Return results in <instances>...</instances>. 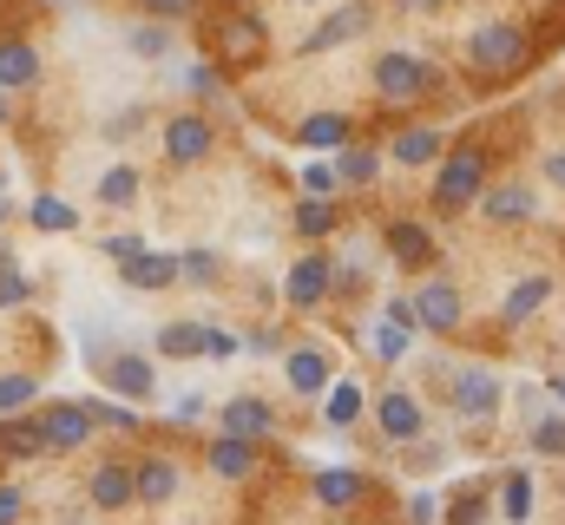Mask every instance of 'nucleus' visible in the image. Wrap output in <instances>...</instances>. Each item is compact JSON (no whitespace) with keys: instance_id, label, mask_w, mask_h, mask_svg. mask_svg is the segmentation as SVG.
Wrapping results in <instances>:
<instances>
[{"instance_id":"24","label":"nucleus","mask_w":565,"mask_h":525,"mask_svg":"<svg viewBox=\"0 0 565 525\" xmlns=\"http://www.w3.org/2000/svg\"><path fill=\"white\" fill-rule=\"evenodd\" d=\"M546 302H553V276H526V282H513V289H507L500 322H507V329H520V322H533Z\"/></svg>"},{"instance_id":"47","label":"nucleus","mask_w":565,"mask_h":525,"mask_svg":"<svg viewBox=\"0 0 565 525\" xmlns=\"http://www.w3.org/2000/svg\"><path fill=\"white\" fill-rule=\"evenodd\" d=\"M26 519V493L20 486H0V525H20Z\"/></svg>"},{"instance_id":"23","label":"nucleus","mask_w":565,"mask_h":525,"mask_svg":"<svg viewBox=\"0 0 565 525\" xmlns=\"http://www.w3.org/2000/svg\"><path fill=\"white\" fill-rule=\"evenodd\" d=\"M480 217L487 224H526L533 217V191L526 184H487L480 191Z\"/></svg>"},{"instance_id":"29","label":"nucleus","mask_w":565,"mask_h":525,"mask_svg":"<svg viewBox=\"0 0 565 525\" xmlns=\"http://www.w3.org/2000/svg\"><path fill=\"white\" fill-rule=\"evenodd\" d=\"M388 158H395V164H408V171H422V164L447 158V151H440V131H434V126H408V131H395Z\"/></svg>"},{"instance_id":"9","label":"nucleus","mask_w":565,"mask_h":525,"mask_svg":"<svg viewBox=\"0 0 565 525\" xmlns=\"http://www.w3.org/2000/svg\"><path fill=\"white\" fill-rule=\"evenodd\" d=\"M40 427H46V453H79V447L99 433V420H93L86 400H53V407L40 414Z\"/></svg>"},{"instance_id":"26","label":"nucleus","mask_w":565,"mask_h":525,"mask_svg":"<svg viewBox=\"0 0 565 525\" xmlns=\"http://www.w3.org/2000/svg\"><path fill=\"white\" fill-rule=\"evenodd\" d=\"M382 158H388V151H375V144H355V138H349V144L335 151V178H342L349 191H369V184L382 178Z\"/></svg>"},{"instance_id":"20","label":"nucleus","mask_w":565,"mask_h":525,"mask_svg":"<svg viewBox=\"0 0 565 525\" xmlns=\"http://www.w3.org/2000/svg\"><path fill=\"white\" fill-rule=\"evenodd\" d=\"M382 244H388V262H402V269H427V262L440 257V250H434V237H427L415 217H395V224L382 231Z\"/></svg>"},{"instance_id":"55","label":"nucleus","mask_w":565,"mask_h":525,"mask_svg":"<svg viewBox=\"0 0 565 525\" xmlns=\"http://www.w3.org/2000/svg\"><path fill=\"white\" fill-rule=\"evenodd\" d=\"M0 224H7V184H0Z\"/></svg>"},{"instance_id":"34","label":"nucleus","mask_w":565,"mask_h":525,"mask_svg":"<svg viewBox=\"0 0 565 525\" xmlns=\"http://www.w3.org/2000/svg\"><path fill=\"white\" fill-rule=\"evenodd\" d=\"M355 414H362V382H335V388L322 394V420L342 433V427H355Z\"/></svg>"},{"instance_id":"2","label":"nucleus","mask_w":565,"mask_h":525,"mask_svg":"<svg viewBox=\"0 0 565 525\" xmlns=\"http://www.w3.org/2000/svg\"><path fill=\"white\" fill-rule=\"evenodd\" d=\"M375 93H382V106H415L427 99L434 86H440V73L427 66L422 53H408V46H388V53H375Z\"/></svg>"},{"instance_id":"10","label":"nucleus","mask_w":565,"mask_h":525,"mask_svg":"<svg viewBox=\"0 0 565 525\" xmlns=\"http://www.w3.org/2000/svg\"><path fill=\"white\" fill-rule=\"evenodd\" d=\"M415 322H422L427 335H454L467 322V302H460V289L447 276H427L422 289H415Z\"/></svg>"},{"instance_id":"59","label":"nucleus","mask_w":565,"mask_h":525,"mask_svg":"<svg viewBox=\"0 0 565 525\" xmlns=\"http://www.w3.org/2000/svg\"><path fill=\"white\" fill-rule=\"evenodd\" d=\"M139 7H145V0H139Z\"/></svg>"},{"instance_id":"16","label":"nucleus","mask_w":565,"mask_h":525,"mask_svg":"<svg viewBox=\"0 0 565 525\" xmlns=\"http://www.w3.org/2000/svg\"><path fill=\"white\" fill-rule=\"evenodd\" d=\"M86 500H93L99 513H126V506H139V480H132V467H126V460H99V467L86 473Z\"/></svg>"},{"instance_id":"32","label":"nucleus","mask_w":565,"mask_h":525,"mask_svg":"<svg viewBox=\"0 0 565 525\" xmlns=\"http://www.w3.org/2000/svg\"><path fill=\"white\" fill-rule=\"evenodd\" d=\"M500 519H507V525L533 519V473H526V467H513V473L500 480Z\"/></svg>"},{"instance_id":"45","label":"nucleus","mask_w":565,"mask_h":525,"mask_svg":"<svg viewBox=\"0 0 565 525\" xmlns=\"http://www.w3.org/2000/svg\"><path fill=\"white\" fill-rule=\"evenodd\" d=\"M198 7H204V0H145V13H151V20H171V26H178V20H191Z\"/></svg>"},{"instance_id":"53","label":"nucleus","mask_w":565,"mask_h":525,"mask_svg":"<svg viewBox=\"0 0 565 525\" xmlns=\"http://www.w3.org/2000/svg\"><path fill=\"white\" fill-rule=\"evenodd\" d=\"M546 394H553V400H565V375H553V382H546Z\"/></svg>"},{"instance_id":"31","label":"nucleus","mask_w":565,"mask_h":525,"mask_svg":"<svg viewBox=\"0 0 565 525\" xmlns=\"http://www.w3.org/2000/svg\"><path fill=\"white\" fill-rule=\"evenodd\" d=\"M93 191H99V204H106V211H126V204H132V197L145 191V178L132 171V164H106Z\"/></svg>"},{"instance_id":"36","label":"nucleus","mask_w":565,"mask_h":525,"mask_svg":"<svg viewBox=\"0 0 565 525\" xmlns=\"http://www.w3.org/2000/svg\"><path fill=\"white\" fill-rule=\"evenodd\" d=\"M33 400H40V375H26V368H7L0 375V420L7 414H26Z\"/></svg>"},{"instance_id":"35","label":"nucleus","mask_w":565,"mask_h":525,"mask_svg":"<svg viewBox=\"0 0 565 525\" xmlns=\"http://www.w3.org/2000/svg\"><path fill=\"white\" fill-rule=\"evenodd\" d=\"M178 86H184V93H198V99H217V106H231V86H224V73H217L211 60H191V66L178 73Z\"/></svg>"},{"instance_id":"57","label":"nucleus","mask_w":565,"mask_h":525,"mask_svg":"<svg viewBox=\"0 0 565 525\" xmlns=\"http://www.w3.org/2000/svg\"><path fill=\"white\" fill-rule=\"evenodd\" d=\"M46 7H66V0H46Z\"/></svg>"},{"instance_id":"38","label":"nucleus","mask_w":565,"mask_h":525,"mask_svg":"<svg viewBox=\"0 0 565 525\" xmlns=\"http://www.w3.org/2000/svg\"><path fill=\"white\" fill-rule=\"evenodd\" d=\"M20 302H33V282L20 276V257L0 250V309H20Z\"/></svg>"},{"instance_id":"33","label":"nucleus","mask_w":565,"mask_h":525,"mask_svg":"<svg viewBox=\"0 0 565 525\" xmlns=\"http://www.w3.org/2000/svg\"><path fill=\"white\" fill-rule=\"evenodd\" d=\"M369 349L395 368V362H408V349H415V329H402L395 315H375V329H369Z\"/></svg>"},{"instance_id":"5","label":"nucleus","mask_w":565,"mask_h":525,"mask_svg":"<svg viewBox=\"0 0 565 525\" xmlns=\"http://www.w3.org/2000/svg\"><path fill=\"white\" fill-rule=\"evenodd\" d=\"M211 151H217V126H211L204 113H178V119H164V164H171V171H198Z\"/></svg>"},{"instance_id":"41","label":"nucleus","mask_w":565,"mask_h":525,"mask_svg":"<svg viewBox=\"0 0 565 525\" xmlns=\"http://www.w3.org/2000/svg\"><path fill=\"white\" fill-rule=\"evenodd\" d=\"M86 407H93V420L113 427V433H132V427H139V407H132V400H126V407H119V400H86Z\"/></svg>"},{"instance_id":"15","label":"nucleus","mask_w":565,"mask_h":525,"mask_svg":"<svg viewBox=\"0 0 565 525\" xmlns=\"http://www.w3.org/2000/svg\"><path fill=\"white\" fill-rule=\"evenodd\" d=\"M106 388H119L132 407H145V400H158V368H151V355H106L99 368H93Z\"/></svg>"},{"instance_id":"44","label":"nucleus","mask_w":565,"mask_h":525,"mask_svg":"<svg viewBox=\"0 0 565 525\" xmlns=\"http://www.w3.org/2000/svg\"><path fill=\"white\" fill-rule=\"evenodd\" d=\"M237 349H244V342H237L231 329H211V322H204V355H211V362H231Z\"/></svg>"},{"instance_id":"40","label":"nucleus","mask_w":565,"mask_h":525,"mask_svg":"<svg viewBox=\"0 0 565 525\" xmlns=\"http://www.w3.org/2000/svg\"><path fill=\"white\" fill-rule=\"evenodd\" d=\"M178 276L184 282H217L224 276V257L217 250H178Z\"/></svg>"},{"instance_id":"52","label":"nucleus","mask_w":565,"mask_h":525,"mask_svg":"<svg viewBox=\"0 0 565 525\" xmlns=\"http://www.w3.org/2000/svg\"><path fill=\"white\" fill-rule=\"evenodd\" d=\"M0 126H13V93H0Z\"/></svg>"},{"instance_id":"43","label":"nucleus","mask_w":565,"mask_h":525,"mask_svg":"<svg viewBox=\"0 0 565 525\" xmlns=\"http://www.w3.org/2000/svg\"><path fill=\"white\" fill-rule=\"evenodd\" d=\"M204 414H211V400L191 388V394H178L171 400V427H204Z\"/></svg>"},{"instance_id":"39","label":"nucleus","mask_w":565,"mask_h":525,"mask_svg":"<svg viewBox=\"0 0 565 525\" xmlns=\"http://www.w3.org/2000/svg\"><path fill=\"white\" fill-rule=\"evenodd\" d=\"M342 178H335V158H309L302 164V197H335Z\"/></svg>"},{"instance_id":"7","label":"nucleus","mask_w":565,"mask_h":525,"mask_svg":"<svg viewBox=\"0 0 565 525\" xmlns=\"http://www.w3.org/2000/svg\"><path fill=\"white\" fill-rule=\"evenodd\" d=\"M329 296H335V257L329 250H302L289 262V276H282V302L289 309H316Z\"/></svg>"},{"instance_id":"22","label":"nucleus","mask_w":565,"mask_h":525,"mask_svg":"<svg viewBox=\"0 0 565 525\" xmlns=\"http://www.w3.org/2000/svg\"><path fill=\"white\" fill-rule=\"evenodd\" d=\"M40 453H46L40 414H7L0 420V460H40Z\"/></svg>"},{"instance_id":"19","label":"nucleus","mask_w":565,"mask_h":525,"mask_svg":"<svg viewBox=\"0 0 565 525\" xmlns=\"http://www.w3.org/2000/svg\"><path fill=\"white\" fill-rule=\"evenodd\" d=\"M119 282H126V289H151V296H158V289L184 282V276H178V257H171V250H151V244H145L139 257L119 262Z\"/></svg>"},{"instance_id":"3","label":"nucleus","mask_w":565,"mask_h":525,"mask_svg":"<svg viewBox=\"0 0 565 525\" xmlns=\"http://www.w3.org/2000/svg\"><path fill=\"white\" fill-rule=\"evenodd\" d=\"M526 53H533V40H526L513 20H487V26H473V40H467V66H473V73H487V79L520 73V66H526Z\"/></svg>"},{"instance_id":"28","label":"nucleus","mask_w":565,"mask_h":525,"mask_svg":"<svg viewBox=\"0 0 565 525\" xmlns=\"http://www.w3.org/2000/svg\"><path fill=\"white\" fill-rule=\"evenodd\" d=\"M151 349H158L164 362H184V355H204V315H184V322H164V329L151 335Z\"/></svg>"},{"instance_id":"58","label":"nucleus","mask_w":565,"mask_h":525,"mask_svg":"<svg viewBox=\"0 0 565 525\" xmlns=\"http://www.w3.org/2000/svg\"><path fill=\"white\" fill-rule=\"evenodd\" d=\"M231 7H244V0H231Z\"/></svg>"},{"instance_id":"4","label":"nucleus","mask_w":565,"mask_h":525,"mask_svg":"<svg viewBox=\"0 0 565 525\" xmlns=\"http://www.w3.org/2000/svg\"><path fill=\"white\" fill-rule=\"evenodd\" d=\"M264 40H270V26H264L257 7H224L217 26H211V53H217L224 66H250V60L264 53Z\"/></svg>"},{"instance_id":"8","label":"nucleus","mask_w":565,"mask_h":525,"mask_svg":"<svg viewBox=\"0 0 565 525\" xmlns=\"http://www.w3.org/2000/svg\"><path fill=\"white\" fill-rule=\"evenodd\" d=\"M282 382L302 394V400H322V394L335 388V362H329V349H322V342H296V349H282Z\"/></svg>"},{"instance_id":"12","label":"nucleus","mask_w":565,"mask_h":525,"mask_svg":"<svg viewBox=\"0 0 565 525\" xmlns=\"http://www.w3.org/2000/svg\"><path fill=\"white\" fill-rule=\"evenodd\" d=\"M217 433H231V440H270L277 433V407L264 400V394H237V400H224L217 407Z\"/></svg>"},{"instance_id":"13","label":"nucleus","mask_w":565,"mask_h":525,"mask_svg":"<svg viewBox=\"0 0 565 525\" xmlns=\"http://www.w3.org/2000/svg\"><path fill=\"white\" fill-rule=\"evenodd\" d=\"M375 427H382V440L388 447H415L427 433V414H422V400L408 388H388L382 400H375Z\"/></svg>"},{"instance_id":"50","label":"nucleus","mask_w":565,"mask_h":525,"mask_svg":"<svg viewBox=\"0 0 565 525\" xmlns=\"http://www.w3.org/2000/svg\"><path fill=\"white\" fill-rule=\"evenodd\" d=\"M434 513H440L434 493H415V500H408V525H434Z\"/></svg>"},{"instance_id":"37","label":"nucleus","mask_w":565,"mask_h":525,"mask_svg":"<svg viewBox=\"0 0 565 525\" xmlns=\"http://www.w3.org/2000/svg\"><path fill=\"white\" fill-rule=\"evenodd\" d=\"M335 224H342L335 197H302V204H296V231H302V237H329Z\"/></svg>"},{"instance_id":"48","label":"nucleus","mask_w":565,"mask_h":525,"mask_svg":"<svg viewBox=\"0 0 565 525\" xmlns=\"http://www.w3.org/2000/svg\"><path fill=\"white\" fill-rule=\"evenodd\" d=\"M139 250H145V237H99V257H113V262L139 257Z\"/></svg>"},{"instance_id":"14","label":"nucleus","mask_w":565,"mask_h":525,"mask_svg":"<svg viewBox=\"0 0 565 525\" xmlns=\"http://www.w3.org/2000/svg\"><path fill=\"white\" fill-rule=\"evenodd\" d=\"M309 500L322 513H349L369 500V473L362 467H322V473H309Z\"/></svg>"},{"instance_id":"56","label":"nucleus","mask_w":565,"mask_h":525,"mask_svg":"<svg viewBox=\"0 0 565 525\" xmlns=\"http://www.w3.org/2000/svg\"><path fill=\"white\" fill-rule=\"evenodd\" d=\"M296 7H316V0H296Z\"/></svg>"},{"instance_id":"11","label":"nucleus","mask_w":565,"mask_h":525,"mask_svg":"<svg viewBox=\"0 0 565 525\" xmlns=\"http://www.w3.org/2000/svg\"><path fill=\"white\" fill-rule=\"evenodd\" d=\"M369 20H375V7H369V0H342L322 26H309V33H302V53H335V46L362 40V33H369Z\"/></svg>"},{"instance_id":"42","label":"nucleus","mask_w":565,"mask_h":525,"mask_svg":"<svg viewBox=\"0 0 565 525\" xmlns=\"http://www.w3.org/2000/svg\"><path fill=\"white\" fill-rule=\"evenodd\" d=\"M526 433H533V447H540V453H565V414H540Z\"/></svg>"},{"instance_id":"30","label":"nucleus","mask_w":565,"mask_h":525,"mask_svg":"<svg viewBox=\"0 0 565 525\" xmlns=\"http://www.w3.org/2000/svg\"><path fill=\"white\" fill-rule=\"evenodd\" d=\"M296 138H302L309 151H342V144L355 138V126H349L342 113H309V119L296 126Z\"/></svg>"},{"instance_id":"6","label":"nucleus","mask_w":565,"mask_h":525,"mask_svg":"<svg viewBox=\"0 0 565 525\" xmlns=\"http://www.w3.org/2000/svg\"><path fill=\"white\" fill-rule=\"evenodd\" d=\"M447 400H454V414L460 420H493L500 414V400H507V388H500V375L493 368H454L447 375Z\"/></svg>"},{"instance_id":"46","label":"nucleus","mask_w":565,"mask_h":525,"mask_svg":"<svg viewBox=\"0 0 565 525\" xmlns=\"http://www.w3.org/2000/svg\"><path fill=\"white\" fill-rule=\"evenodd\" d=\"M447 525H487V500H480V493H473V500H454Z\"/></svg>"},{"instance_id":"27","label":"nucleus","mask_w":565,"mask_h":525,"mask_svg":"<svg viewBox=\"0 0 565 525\" xmlns=\"http://www.w3.org/2000/svg\"><path fill=\"white\" fill-rule=\"evenodd\" d=\"M26 224H33L40 237H73V231H79V211H73L66 197H53V191H40V197L26 204Z\"/></svg>"},{"instance_id":"17","label":"nucleus","mask_w":565,"mask_h":525,"mask_svg":"<svg viewBox=\"0 0 565 525\" xmlns=\"http://www.w3.org/2000/svg\"><path fill=\"white\" fill-rule=\"evenodd\" d=\"M204 473H217L224 486L257 480V473H264V467H257V440H231V433H217V440L204 447Z\"/></svg>"},{"instance_id":"1","label":"nucleus","mask_w":565,"mask_h":525,"mask_svg":"<svg viewBox=\"0 0 565 525\" xmlns=\"http://www.w3.org/2000/svg\"><path fill=\"white\" fill-rule=\"evenodd\" d=\"M480 191H487V151L480 144H454L440 158V171H434V211L440 217H460V211L480 204Z\"/></svg>"},{"instance_id":"51","label":"nucleus","mask_w":565,"mask_h":525,"mask_svg":"<svg viewBox=\"0 0 565 525\" xmlns=\"http://www.w3.org/2000/svg\"><path fill=\"white\" fill-rule=\"evenodd\" d=\"M546 178L565 191V151H546Z\"/></svg>"},{"instance_id":"25","label":"nucleus","mask_w":565,"mask_h":525,"mask_svg":"<svg viewBox=\"0 0 565 525\" xmlns=\"http://www.w3.org/2000/svg\"><path fill=\"white\" fill-rule=\"evenodd\" d=\"M126 53H132V60H151V66H158V60H171V53H178L171 20H151V13L132 20V26H126Z\"/></svg>"},{"instance_id":"18","label":"nucleus","mask_w":565,"mask_h":525,"mask_svg":"<svg viewBox=\"0 0 565 525\" xmlns=\"http://www.w3.org/2000/svg\"><path fill=\"white\" fill-rule=\"evenodd\" d=\"M132 480H139V506H171L178 486H184V467L171 453H145L139 467H132Z\"/></svg>"},{"instance_id":"21","label":"nucleus","mask_w":565,"mask_h":525,"mask_svg":"<svg viewBox=\"0 0 565 525\" xmlns=\"http://www.w3.org/2000/svg\"><path fill=\"white\" fill-rule=\"evenodd\" d=\"M40 46L33 40H0V93H26V86H40Z\"/></svg>"},{"instance_id":"49","label":"nucleus","mask_w":565,"mask_h":525,"mask_svg":"<svg viewBox=\"0 0 565 525\" xmlns=\"http://www.w3.org/2000/svg\"><path fill=\"white\" fill-rule=\"evenodd\" d=\"M244 349H250V355H277L282 335H277V329H250V335H244Z\"/></svg>"},{"instance_id":"54","label":"nucleus","mask_w":565,"mask_h":525,"mask_svg":"<svg viewBox=\"0 0 565 525\" xmlns=\"http://www.w3.org/2000/svg\"><path fill=\"white\" fill-rule=\"evenodd\" d=\"M402 7H408V13H422V7H434V0H402Z\"/></svg>"}]
</instances>
